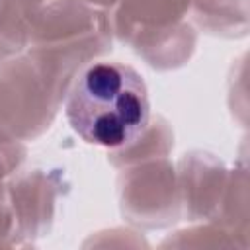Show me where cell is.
Here are the masks:
<instances>
[{
	"label": "cell",
	"instance_id": "cell-1",
	"mask_svg": "<svg viewBox=\"0 0 250 250\" xmlns=\"http://www.w3.org/2000/svg\"><path fill=\"white\" fill-rule=\"evenodd\" d=\"M72 129L100 146H125L146 129L150 104L143 78L125 64L98 62L88 66L66 102Z\"/></svg>",
	"mask_w": 250,
	"mask_h": 250
}]
</instances>
